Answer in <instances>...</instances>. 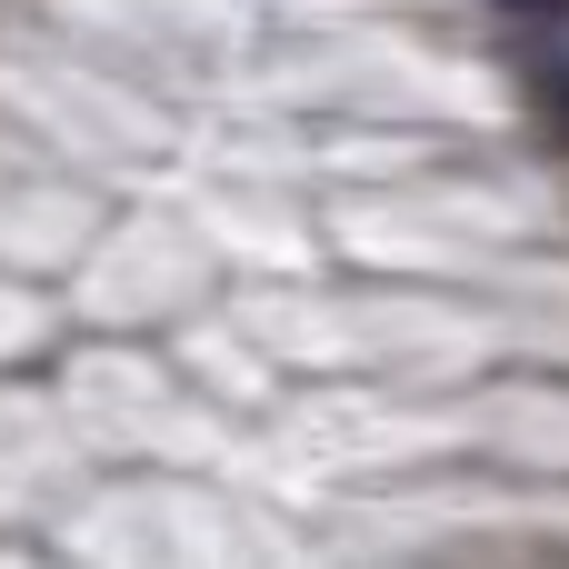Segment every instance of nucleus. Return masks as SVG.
Wrapping results in <instances>:
<instances>
[{"label":"nucleus","mask_w":569,"mask_h":569,"mask_svg":"<svg viewBox=\"0 0 569 569\" xmlns=\"http://www.w3.org/2000/svg\"><path fill=\"white\" fill-rule=\"evenodd\" d=\"M520 80H530L540 120L560 130V150H569V60H560V50H530V60H520Z\"/></svg>","instance_id":"f257e3e1"},{"label":"nucleus","mask_w":569,"mask_h":569,"mask_svg":"<svg viewBox=\"0 0 569 569\" xmlns=\"http://www.w3.org/2000/svg\"><path fill=\"white\" fill-rule=\"evenodd\" d=\"M510 10H569V0H510Z\"/></svg>","instance_id":"f03ea898"}]
</instances>
